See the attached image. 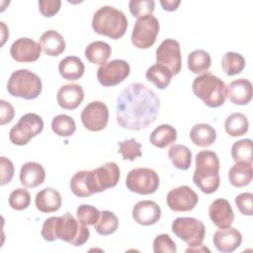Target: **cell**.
I'll use <instances>...</instances> for the list:
<instances>
[{"label":"cell","mask_w":253,"mask_h":253,"mask_svg":"<svg viewBox=\"0 0 253 253\" xmlns=\"http://www.w3.org/2000/svg\"><path fill=\"white\" fill-rule=\"evenodd\" d=\"M156 63L166 66L172 73L177 75L182 68V55L180 43L173 39L164 40L157 47Z\"/></svg>","instance_id":"obj_11"},{"label":"cell","mask_w":253,"mask_h":253,"mask_svg":"<svg viewBox=\"0 0 253 253\" xmlns=\"http://www.w3.org/2000/svg\"><path fill=\"white\" fill-rule=\"evenodd\" d=\"M199 197L189 186L183 185L170 190L166 197V203L173 211H190L197 206Z\"/></svg>","instance_id":"obj_14"},{"label":"cell","mask_w":253,"mask_h":253,"mask_svg":"<svg viewBox=\"0 0 253 253\" xmlns=\"http://www.w3.org/2000/svg\"><path fill=\"white\" fill-rule=\"evenodd\" d=\"M209 215L211 220L218 228H226L231 226L234 220V212L225 199H216L209 207Z\"/></svg>","instance_id":"obj_19"},{"label":"cell","mask_w":253,"mask_h":253,"mask_svg":"<svg viewBox=\"0 0 253 253\" xmlns=\"http://www.w3.org/2000/svg\"><path fill=\"white\" fill-rule=\"evenodd\" d=\"M126 186L132 193L150 195L155 193L159 187V176L150 168H134L128 172Z\"/></svg>","instance_id":"obj_9"},{"label":"cell","mask_w":253,"mask_h":253,"mask_svg":"<svg viewBox=\"0 0 253 253\" xmlns=\"http://www.w3.org/2000/svg\"><path fill=\"white\" fill-rule=\"evenodd\" d=\"M84 99V91L79 84H65L61 86L56 95L57 104L64 110H74Z\"/></svg>","instance_id":"obj_20"},{"label":"cell","mask_w":253,"mask_h":253,"mask_svg":"<svg viewBox=\"0 0 253 253\" xmlns=\"http://www.w3.org/2000/svg\"><path fill=\"white\" fill-rule=\"evenodd\" d=\"M35 205L42 212H53L61 207V196L57 190L47 187L37 193Z\"/></svg>","instance_id":"obj_23"},{"label":"cell","mask_w":253,"mask_h":253,"mask_svg":"<svg viewBox=\"0 0 253 253\" xmlns=\"http://www.w3.org/2000/svg\"><path fill=\"white\" fill-rule=\"evenodd\" d=\"M181 1L179 0H161L160 1V4L163 8V10L165 11H168V12H172V11H175L178 6L180 5Z\"/></svg>","instance_id":"obj_48"},{"label":"cell","mask_w":253,"mask_h":253,"mask_svg":"<svg viewBox=\"0 0 253 253\" xmlns=\"http://www.w3.org/2000/svg\"><path fill=\"white\" fill-rule=\"evenodd\" d=\"M221 67L224 73L228 76L239 74L245 67V58L240 53L228 51L222 56Z\"/></svg>","instance_id":"obj_35"},{"label":"cell","mask_w":253,"mask_h":253,"mask_svg":"<svg viewBox=\"0 0 253 253\" xmlns=\"http://www.w3.org/2000/svg\"><path fill=\"white\" fill-rule=\"evenodd\" d=\"M160 99L142 83H131L117 98V122L129 130H140L157 118Z\"/></svg>","instance_id":"obj_1"},{"label":"cell","mask_w":253,"mask_h":253,"mask_svg":"<svg viewBox=\"0 0 253 253\" xmlns=\"http://www.w3.org/2000/svg\"><path fill=\"white\" fill-rule=\"evenodd\" d=\"M119 227V219L117 215L110 211H100V217L94 224L95 230L101 235L113 234Z\"/></svg>","instance_id":"obj_36"},{"label":"cell","mask_w":253,"mask_h":253,"mask_svg":"<svg viewBox=\"0 0 253 253\" xmlns=\"http://www.w3.org/2000/svg\"><path fill=\"white\" fill-rule=\"evenodd\" d=\"M253 177L252 163L237 161L228 171V179L232 186L240 188L247 186Z\"/></svg>","instance_id":"obj_26"},{"label":"cell","mask_w":253,"mask_h":253,"mask_svg":"<svg viewBox=\"0 0 253 253\" xmlns=\"http://www.w3.org/2000/svg\"><path fill=\"white\" fill-rule=\"evenodd\" d=\"M192 90L195 96L210 108L220 107L225 102L226 86L224 82L210 72L196 77L192 84Z\"/></svg>","instance_id":"obj_5"},{"label":"cell","mask_w":253,"mask_h":253,"mask_svg":"<svg viewBox=\"0 0 253 253\" xmlns=\"http://www.w3.org/2000/svg\"><path fill=\"white\" fill-rule=\"evenodd\" d=\"M0 169H1V182L0 185L4 186L11 182L14 176V164L5 156L0 157Z\"/></svg>","instance_id":"obj_46"},{"label":"cell","mask_w":253,"mask_h":253,"mask_svg":"<svg viewBox=\"0 0 253 253\" xmlns=\"http://www.w3.org/2000/svg\"><path fill=\"white\" fill-rule=\"evenodd\" d=\"M0 125L4 126L9 124L15 116L14 107L9 102L0 100Z\"/></svg>","instance_id":"obj_47"},{"label":"cell","mask_w":253,"mask_h":253,"mask_svg":"<svg viewBox=\"0 0 253 253\" xmlns=\"http://www.w3.org/2000/svg\"><path fill=\"white\" fill-rule=\"evenodd\" d=\"M0 24H1V29H2V43H1V45H3L5 41H6V37H4V34H5V32H8V31H4L6 26H5V24L3 22H0Z\"/></svg>","instance_id":"obj_49"},{"label":"cell","mask_w":253,"mask_h":253,"mask_svg":"<svg viewBox=\"0 0 253 253\" xmlns=\"http://www.w3.org/2000/svg\"><path fill=\"white\" fill-rule=\"evenodd\" d=\"M42 84L40 76L28 69L14 71L8 80L7 91L11 96L25 100H34L42 93Z\"/></svg>","instance_id":"obj_6"},{"label":"cell","mask_w":253,"mask_h":253,"mask_svg":"<svg viewBox=\"0 0 253 253\" xmlns=\"http://www.w3.org/2000/svg\"><path fill=\"white\" fill-rule=\"evenodd\" d=\"M214 247L222 253H230L236 250L242 242V234L234 227L219 228L212 237Z\"/></svg>","instance_id":"obj_18"},{"label":"cell","mask_w":253,"mask_h":253,"mask_svg":"<svg viewBox=\"0 0 253 253\" xmlns=\"http://www.w3.org/2000/svg\"><path fill=\"white\" fill-rule=\"evenodd\" d=\"M145 76L149 82L153 83L158 89L162 90L168 87L173 75L166 66L156 63L147 68Z\"/></svg>","instance_id":"obj_33"},{"label":"cell","mask_w":253,"mask_h":253,"mask_svg":"<svg viewBox=\"0 0 253 253\" xmlns=\"http://www.w3.org/2000/svg\"><path fill=\"white\" fill-rule=\"evenodd\" d=\"M61 6L59 0H42L39 1V10L42 16L50 18L58 13Z\"/></svg>","instance_id":"obj_45"},{"label":"cell","mask_w":253,"mask_h":253,"mask_svg":"<svg viewBox=\"0 0 253 253\" xmlns=\"http://www.w3.org/2000/svg\"><path fill=\"white\" fill-rule=\"evenodd\" d=\"M43 129L42 119L35 113H27L23 115L19 122L11 127L9 138L13 144L23 146L26 145L33 137L40 134Z\"/></svg>","instance_id":"obj_7"},{"label":"cell","mask_w":253,"mask_h":253,"mask_svg":"<svg viewBox=\"0 0 253 253\" xmlns=\"http://www.w3.org/2000/svg\"><path fill=\"white\" fill-rule=\"evenodd\" d=\"M196 169L193 174L194 184L205 194L214 193L220 184L219 159L215 152L202 150L195 158Z\"/></svg>","instance_id":"obj_3"},{"label":"cell","mask_w":253,"mask_h":253,"mask_svg":"<svg viewBox=\"0 0 253 253\" xmlns=\"http://www.w3.org/2000/svg\"><path fill=\"white\" fill-rule=\"evenodd\" d=\"M41 234L44 240L49 242L60 239L73 246H81L89 239L90 231L70 212H65L61 216L46 218Z\"/></svg>","instance_id":"obj_2"},{"label":"cell","mask_w":253,"mask_h":253,"mask_svg":"<svg viewBox=\"0 0 253 253\" xmlns=\"http://www.w3.org/2000/svg\"><path fill=\"white\" fill-rule=\"evenodd\" d=\"M226 97L234 105H247L252 99V83L245 78L233 80L226 86Z\"/></svg>","instance_id":"obj_21"},{"label":"cell","mask_w":253,"mask_h":253,"mask_svg":"<svg viewBox=\"0 0 253 253\" xmlns=\"http://www.w3.org/2000/svg\"><path fill=\"white\" fill-rule=\"evenodd\" d=\"M252 201H253V194L250 192H245V193L239 194L235 198V205H236L238 211L242 214L251 216L253 214Z\"/></svg>","instance_id":"obj_44"},{"label":"cell","mask_w":253,"mask_h":253,"mask_svg":"<svg viewBox=\"0 0 253 253\" xmlns=\"http://www.w3.org/2000/svg\"><path fill=\"white\" fill-rule=\"evenodd\" d=\"M85 70L84 63L77 56H67L58 64V71L61 77L65 80L75 81L82 77Z\"/></svg>","instance_id":"obj_27"},{"label":"cell","mask_w":253,"mask_h":253,"mask_svg":"<svg viewBox=\"0 0 253 253\" xmlns=\"http://www.w3.org/2000/svg\"><path fill=\"white\" fill-rule=\"evenodd\" d=\"M132 217L140 225H152L160 219L161 209L154 201H139L132 208Z\"/></svg>","instance_id":"obj_17"},{"label":"cell","mask_w":253,"mask_h":253,"mask_svg":"<svg viewBox=\"0 0 253 253\" xmlns=\"http://www.w3.org/2000/svg\"><path fill=\"white\" fill-rule=\"evenodd\" d=\"M51 129L58 136L68 137L75 132L76 124L70 116L61 114L52 119Z\"/></svg>","instance_id":"obj_37"},{"label":"cell","mask_w":253,"mask_h":253,"mask_svg":"<svg viewBox=\"0 0 253 253\" xmlns=\"http://www.w3.org/2000/svg\"><path fill=\"white\" fill-rule=\"evenodd\" d=\"M119 153L122 154L124 160L134 161L136 158L142 155L141 153V144L136 141L134 138L126 139L119 142Z\"/></svg>","instance_id":"obj_39"},{"label":"cell","mask_w":253,"mask_h":253,"mask_svg":"<svg viewBox=\"0 0 253 253\" xmlns=\"http://www.w3.org/2000/svg\"><path fill=\"white\" fill-rule=\"evenodd\" d=\"M92 28L99 35L118 40L126 34L127 20L121 10L113 6H102L93 15Z\"/></svg>","instance_id":"obj_4"},{"label":"cell","mask_w":253,"mask_h":253,"mask_svg":"<svg viewBox=\"0 0 253 253\" xmlns=\"http://www.w3.org/2000/svg\"><path fill=\"white\" fill-rule=\"evenodd\" d=\"M231 156L235 162L244 161L252 163V140L246 138L234 142L231 146Z\"/></svg>","instance_id":"obj_38"},{"label":"cell","mask_w":253,"mask_h":253,"mask_svg":"<svg viewBox=\"0 0 253 253\" xmlns=\"http://www.w3.org/2000/svg\"><path fill=\"white\" fill-rule=\"evenodd\" d=\"M188 68L195 74L206 73L211 64V58L208 51L204 49L193 50L188 55Z\"/></svg>","instance_id":"obj_31"},{"label":"cell","mask_w":253,"mask_h":253,"mask_svg":"<svg viewBox=\"0 0 253 253\" xmlns=\"http://www.w3.org/2000/svg\"><path fill=\"white\" fill-rule=\"evenodd\" d=\"M9 206L16 211L26 210L31 204V195L24 188L15 189L9 196Z\"/></svg>","instance_id":"obj_40"},{"label":"cell","mask_w":253,"mask_h":253,"mask_svg":"<svg viewBox=\"0 0 253 253\" xmlns=\"http://www.w3.org/2000/svg\"><path fill=\"white\" fill-rule=\"evenodd\" d=\"M154 253H176L177 247L174 240L166 233L157 235L153 241Z\"/></svg>","instance_id":"obj_43"},{"label":"cell","mask_w":253,"mask_h":253,"mask_svg":"<svg viewBox=\"0 0 253 253\" xmlns=\"http://www.w3.org/2000/svg\"><path fill=\"white\" fill-rule=\"evenodd\" d=\"M70 189L72 193L79 198H87L95 194L92 172L87 170L76 172L70 180Z\"/></svg>","instance_id":"obj_25"},{"label":"cell","mask_w":253,"mask_h":253,"mask_svg":"<svg viewBox=\"0 0 253 253\" xmlns=\"http://www.w3.org/2000/svg\"><path fill=\"white\" fill-rule=\"evenodd\" d=\"M159 33V21L153 15H147L136 20L132 33L131 42L137 48L152 46Z\"/></svg>","instance_id":"obj_10"},{"label":"cell","mask_w":253,"mask_h":253,"mask_svg":"<svg viewBox=\"0 0 253 253\" xmlns=\"http://www.w3.org/2000/svg\"><path fill=\"white\" fill-rule=\"evenodd\" d=\"M81 122L83 126L91 131L103 130L109 122V109L101 101L89 103L81 112Z\"/></svg>","instance_id":"obj_13"},{"label":"cell","mask_w":253,"mask_h":253,"mask_svg":"<svg viewBox=\"0 0 253 253\" xmlns=\"http://www.w3.org/2000/svg\"><path fill=\"white\" fill-rule=\"evenodd\" d=\"M45 171L43 167L34 161L26 162L20 170V182L26 188H36L43 183Z\"/></svg>","instance_id":"obj_22"},{"label":"cell","mask_w":253,"mask_h":253,"mask_svg":"<svg viewBox=\"0 0 253 253\" xmlns=\"http://www.w3.org/2000/svg\"><path fill=\"white\" fill-rule=\"evenodd\" d=\"M42 51L49 56H58L65 50V41L55 30L45 31L40 38Z\"/></svg>","instance_id":"obj_24"},{"label":"cell","mask_w":253,"mask_h":253,"mask_svg":"<svg viewBox=\"0 0 253 253\" xmlns=\"http://www.w3.org/2000/svg\"><path fill=\"white\" fill-rule=\"evenodd\" d=\"M42 46L40 42L30 38H20L10 47L12 58L18 62H34L40 58Z\"/></svg>","instance_id":"obj_16"},{"label":"cell","mask_w":253,"mask_h":253,"mask_svg":"<svg viewBox=\"0 0 253 253\" xmlns=\"http://www.w3.org/2000/svg\"><path fill=\"white\" fill-rule=\"evenodd\" d=\"M154 7L155 2L153 0H130L128 3L129 12L136 19L152 15Z\"/></svg>","instance_id":"obj_42"},{"label":"cell","mask_w":253,"mask_h":253,"mask_svg":"<svg viewBox=\"0 0 253 253\" xmlns=\"http://www.w3.org/2000/svg\"><path fill=\"white\" fill-rule=\"evenodd\" d=\"M177 139V130L174 126L163 124L153 129L149 136L152 145L158 148H165L173 144Z\"/></svg>","instance_id":"obj_29"},{"label":"cell","mask_w":253,"mask_h":253,"mask_svg":"<svg viewBox=\"0 0 253 253\" xmlns=\"http://www.w3.org/2000/svg\"><path fill=\"white\" fill-rule=\"evenodd\" d=\"M76 215L79 222L88 226V225H94L98 221L100 217V211L97 208L91 205L82 204L77 208Z\"/></svg>","instance_id":"obj_41"},{"label":"cell","mask_w":253,"mask_h":253,"mask_svg":"<svg viewBox=\"0 0 253 253\" xmlns=\"http://www.w3.org/2000/svg\"><path fill=\"white\" fill-rule=\"evenodd\" d=\"M192 142L200 147H209L216 139L215 129L208 124H197L190 131Z\"/></svg>","instance_id":"obj_28"},{"label":"cell","mask_w":253,"mask_h":253,"mask_svg":"<svg viewBox=\"0 0 253 253\" xmlns=\"http://www.w3.org/2000/svg\"><path fill=\"white\" fill-rule=\"evenodd\" d=\"M84 53L91 63L103 65L107 63V60L111 56L112 48L109 43L102 41H96L86 46Z\"/></svg>","instance_id":"obj_30"},{"label":"cell","mask_w":253,"mask_h":253,"mask_svg":"<svg viewBox=\"0 0 253 253\" xmlns=\"http://www.w3.org/2000/svg\"><path fill=\"white\" fill-rule=\"evenodd\" d=\"M130 72L129 64L124 59H114L103 65L97 70V79L105 87L116 86L123 82Z\"/></svg>","instance_id":"obj_12"},{"label":"cell","mask_w":253,"mask_h":253,"mask_svg":"<svg viewBox=\"0 0 253 253\" xmlns=\"http://www.w3.org/2000/svg\"><path fill=\"white\" fill-rule=\"evenodd\" d=\"M168 156L179 170H187L192 163V151L183 144H174L168 150Z\"/></svg>","instance_id":"obj_34"},{"label":"cell","mask_w":253,"mask_h":253,"mask_svg":"<svg viewBox=\"0 0 253 253\" xmlns=\"http://www.w3.org/2000/svg\"><path fill=\"white\" fill-rule=\"evenodd\" d=\"M94 193L104 192L115 187L120 180V168L116 162H107L99 168L91 170Z\"/></svg>","instance_id":"obj_15"},{"label":"cell","mask_w":253,"mask_h":253,"mask_svg":"<svg viewBox=\"0 0 253 253\" xmlns=\"http://www.w3.org/2000/svg\"><path fill=\"white\" fill-rule=\"evenodd\" d=\"M172 232L189 247L200 246L206 235L205 224L195 217H177L171 225Z\"/></svg>","instance_id":"obj_8"},{"label":"cell","mask_w":253,"mask_h":253,"mask_svg":"<svg viewBox=\"0 0 253 253\" xmlns=\"http://www.w3.org/2000/svg\"><path fill=\"white\" fill-rule=\"evenodd\" d=\"M249 122L245 115L241 113L230 114L224 122V129L226 133L232 137L245 134L248 131Z\"/></svg>","instance_id":"obj_32"}]
</instances>
